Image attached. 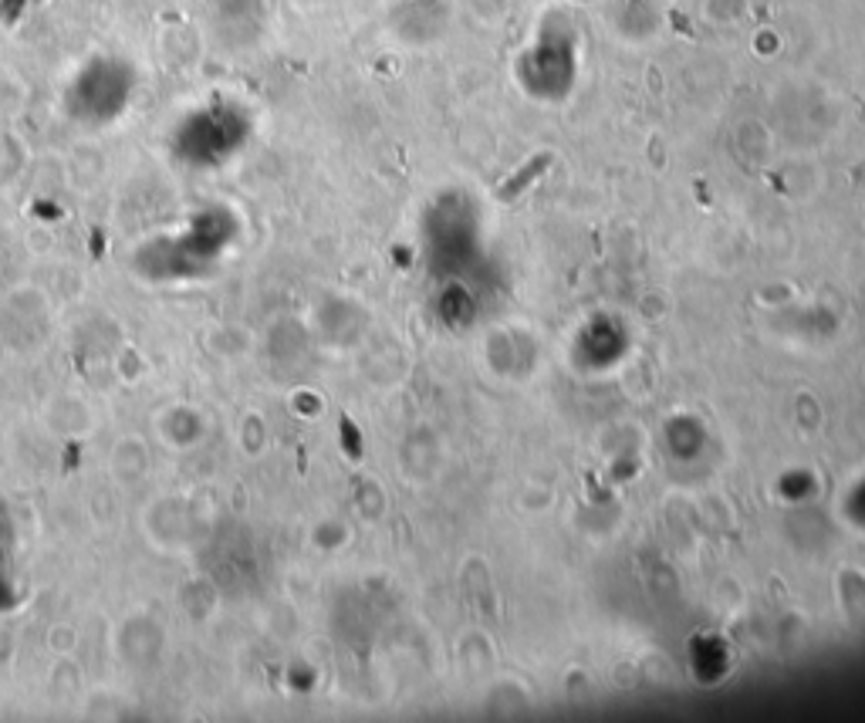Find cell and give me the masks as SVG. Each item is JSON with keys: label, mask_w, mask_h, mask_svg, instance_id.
Returning a JSON list of instances; mask_svg holds the SVG:
<instances>
[{"label": "cell", "mask_w": 865, "mask_h": 723, "mask_svg": "<svg viewBox=\"0 0 865 723\" xmlns=\"http://www.w3.org/2000/svg\"><path fill=\"white\" fill-rule=\"evenodd\" d=\"M105 470H109L115 487H136L153 470V450H149L146 436L122 433L115 436L109 453H105Z\"/></svg>", "instance_id": "6"}, {"label": "cell", "mask_w": 865, "mask_h": 723, "mask_svg": "<svg viewBox=\"0 0 865 723\" xmlns=\"http://www.w3.org/2000/svg\"><path fill=\"white\" fill-rule=\"evenodd\" d=\"M207 524H210L207 511L190 494H180V490L153 497L146 504V511H142V534L163 555H186V551H193L203 541V534H207Z\"/></svg>", "instance_id": "1"}, {"label": "cell", "mask_w": 865, "mask_h": 723, "mask_svg": "<svg viewBox=\"0 0 865 723\" xmlns=\"http://www.w3.org/2000/svg\"><path fill=\"white\" fill-rule=\"evenodd\" d=\"M48 646H51V653H55L58 659H61V656H75V649H78V632H75V626H68V622H61V626H51Z\"/></svg>", "instance_id": "10"}, {"label": "cell", "mask_w": 865, "mask_h": 723, "mask_svg": "<svg viewBox=\"0 0 865 723\" xmlns=\"http://www.w3.org/2000/svg\"><path fill=\"white\" fill-rule=\"evenodd\" d=\"M548 159H538V163H531V166H524V173H517L511 183L504 186V190H497V196H501V200H514L517 193L524 190V186H531L534 180H538L541 176V166H545Z\"/></svg>", "instance_id": "11"}, {"label": "cell", "mask_w": 865, "mask_h": 723, "mask_svg": "<svg viewBox=\"0 0 865 723\" xmlns=\"http://www.w3.org/2000/svg\"><path fill=\"white\" fill-rule=\"evenodd\" d=\"M51 301L28 281L7 284L0 291V345L14 355H31L48 342Z\"/></svg>", "instance_id": "2"}, {"label": "cell", "mask_w": 865, "mask_h": 723, "mask_svg": "<svg viewBox=\"0 0 865 723\" xmlns=\"http://www.w3.org/2000/svg\"><path fill=\"white\" fill-rule=\"evenodd\" d=\"M41 426L58 440H88L98 430V409L82 392L61 389L41 406Z\"/></svg>", "instance_id": "4"}, {"label": "cell", "mask_w": 865, "mask_h": 723, "mask_svg": "<svg viewBox=\"0 0 865 723\" xmlns=\"http://www.w3.org/2000/svg\"><path fill=\"white\" fill-rule=\"evenodd\" d=\"M264 440H267V430H264V419L257 413H247L244 419L237 423V446L240 453H261L264 450Z\"/></svg>", "instance_id": "9"}, {"label": "cell", "mask_w": 865, "mask_h": 723, "mask_svg": "<svg viewBox=\"0 0 865 723\" xmlns=\"http://www.w3.org/2000/svg\"><path fill=\"white\" fill-rule=\"evenodd\" d=\"M247 328H237V325H217V328H210L207 332V348H210V355H217L220 362H234V359H240V355H244V348H247Z\"/></svg>", "instance_id": "7"}, {"label": "cell", "mask_w": 865, "mask_h": 723, "mask_svg": "<svg viewBox=\"0 0 865 723\" xmlns=\"http://www.w3.org/2000/svg\"><path fill=\"white\" fill-rule=\"evenodd\" d=\"M153 433L163 450L169 453H193L196 446L207 443L210 436V416L196 403L186 399H173V403L159 406L153 416Z\"/></svg>", "instance_id": "3"}, {"label": "cell", "mask_w": 865, "mask_h": 723, "mask_svg": "<svg viewBox=\"0 0 865 723\" xmlns=\"http://www.w3.org/2000/svg\"><path fill=\"white\" fill-rule=\"evenodd\" d=\"M115 653L132 669L156 666L166 653V632L149 615H129L115 629Z\"/></svg>", "instance_id": "5"}, {"label": "cell", "mask_w": 865, "mask_h": 723, "mask_svg": "<svg viewBox=\"0 0 865 723\" xmlns=\"http://www.w3.org/2000/svg\"><path fill=\"white\" fill-rule=\"evenodd\" d=\"M112 369H115V376H119V382L136 386V382L146 376V355H142L136 345H126V348H119V352H115Z\"/></svg>", "instance_id": "8"}]
</instances>
